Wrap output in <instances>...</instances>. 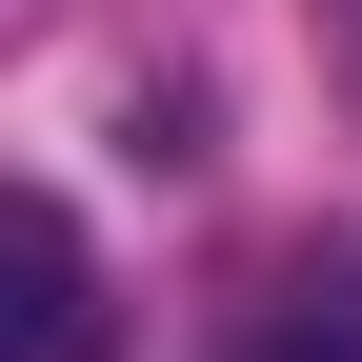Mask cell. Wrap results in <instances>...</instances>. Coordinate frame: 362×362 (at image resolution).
<instances>
[{"mask_svg":"<svg viewBox=\"0 0 362 362\" xmlns=\"http://www.w3.org/2000/svg\"><path fill=\"white\" fill-rule=\"evenodd\" d=\"M21 302H0V362H101V242H81V202L61 181H21Z\"/></svg>","mask_w":362,"mask_h":362,"instance_id":"obj_1","label":"cell"},{"mask_svg":"<svg viewBox=\"0 0 362 362\" xmlns=\"http://www.w3.org/2000/svg\"><path fill=\"white\" fill-rule=\"evenodd\" d=\"M221 362H362V262H262V302L221 322Z\"/></svg>","mask_w":362,"mask_h":362,"instance_id":"obj_2","label":"cell"}]
</instances>
